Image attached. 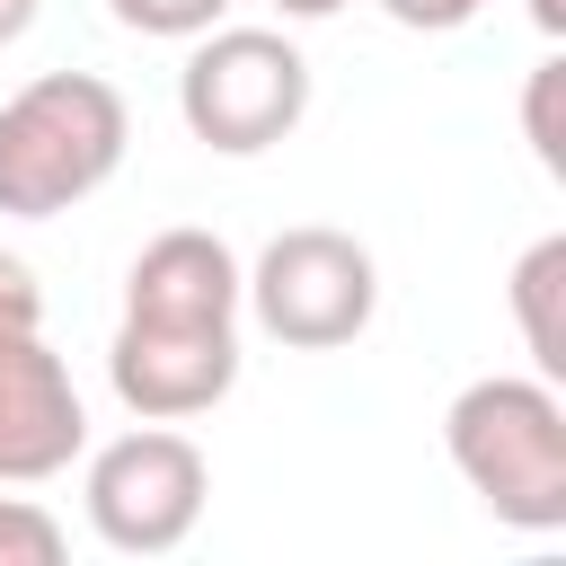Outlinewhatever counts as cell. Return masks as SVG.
Here are the masks:
<instances>
[{
	"label": "cell",
	"instance_id": "1",
	"mask_svg": "<svg viewBox=\"0 0 566 566\" xmlns=\"http://www.w3.org/2000/svg\"><path fill=\"white\" fill-rule=\"evenodd\" d=\"M133 115L97 71H44L0 106V212L53 221L124 168Z\"/></svg>",
	"mask_w": 566,
	"mask_h": 566
},
{
	"label": "cell",
	"instance_id": "2",
	"mask_svg": "<svg viewBox=\"0 0 566 566\" xmlns=\"http://www.w3.org/2000/svg\"><path fill=\"white\" fill-rule=\"evenodd\" d=\"M451 469L513 531H566V407L548 380H469L442 416Z\"/></svg>",
	"mask_w": 566,
	"mask_h": 566
},
{
	"label": "cell",
	"instance_id": "3",
	"mask_svg": "<svg viewBox=\"0 0 566 566\" xmlns=\"http://www.w3.org/2000/svg\"><path fill=\"white\" fill-rule=\"evenodd\" d=\"M177 115L203 150L256 159L310 115V62L274 27H203V44L177 71Z\"/></svg>",
	"mask_w": 566,
	"mask_h": 566
},
{
	"label": "cell",
	"instance_id": "4",
	"mask_svg": "<svg viewBox=\"0 0 566 566\" xmlns=\"http://www.w3.org/2000/svg\"><path fill=\"white\" fill-rule=\"evenodd\" d=\"M239 301L256 310V327H265L274 345L327 354V345H354V336L371 327V310H380V265H371L363 239L301 221V230L265 239V256H256V274L239 283Z\"/></svg>",
	"mask_w": 566,
	"mask_h": 566
},
{
	"label": "cell",
	"instance_id": "5",
	"mask_svg": "<svg viewBox=\"0 0 566 566\" xmlns=\"http://www.w3.org/2000/svg\"><path fill=\"white\" fill-rule=\"evenodd\" d=\"M203 495H212V469L177 424H133L88 460V522L124 557H168L203 522Z\"/></svg>",
	"mask_w": 566,
	"mask_h": 566
},
{
	"label": "cell",
	"instance_id": "6",
	"mask_svg": "<svg viewBox=\"0 0 566 566\" xmlns=\"http://www.w3.org/2000/svg\"><path fill=\"white\" fill-rule=\"evenodd\" d=\"M106 380L142 424H186L203 407L230 398L239 380V336L230 327H159V318H124L106 345Z\"/></svg>",
	"mask_w": 566,
	"mask_h": 566
},
{
	"label": "cell",
	"instance_id": "7",
	"mask_svg": "<svg viewBox=\"0 0 566 566\" xmlns=\"http://www.w3.org/2000/svg\"><path fill=\"white\" fill-rule=\"evenodd\" d=\"M88 442V416H80V389H71V363L35 336H0V486H35V478H62Z\"/></svg>",
	"mask_w": 566,
	"mask_h": 566
},
{
	"label": "cell",
	"instance_id": "8",
	"mask_svg": "<svg viewBox=\"0 0 566 566\" xmlns=\"http://www.w3.org/2000/svg\"><path fill=\"white\" fill-rule=\"evenodd\" d=\"M239 256L212 230H159L133 274H124V318H159V327H230L239 318Z\"/></svg>",
	"mask_w": 566,
	"mask_h": 566
},
{
	"label": "cell",
	"instance_id": "9",
	"mask_svg": "<svg viewBox=\"0 0 566 566\" xmlns=\"http://www.w3.org/2000/svg\"><path fill=\"white\" fill-rule=\"evenodd\" d=\"M557 292H566V239H539L522 265H513V318H522V345L531 363L557 380L566 371V327H557Z\"/></svg>",
	"mask_w": 566,
	"mask_h": 566
},
{
	"label": "cell",
	"instance_id": "10",
	"mask_svg": "<svg viewBox=\"0 0 566 566\" xmlns=\"http://www.w3.org/2000/svg\"><path fill=\"white\" fill-rule=\"evenodd\" d=\"M62 557V522L27 495H0V566H53Z\"/></svg>",
	"mask_w": 566,
	"mask_h": 566
},
{
	"label": "cell",
	"instance_id": "11",
	"mask_svg": "<svg viewBox=\"0 0 566 566\" xmlns=\"http://www.w3.org/2000/svg\"><path fill=\"white\" fill-rule=\"evenodd\" d=\"M133 35H203V27H221V9L230 0H106Z\"/></svg>",
	"mask_w": 566,
	"mask_h": 566
},
{
	"label": "cell",
	"instance_id": "12",
	"mask_svg": "<svg viewBox=\"0 0 566 566\" xmlns=\"http://www.w3.org/2000/svg\"><path fill=\"white\" fill-rule=\"evenodd\" d=\"M557 88H566V62H539V71H531V97H522V124H531L539 168H566V142H557Z\"/></svg>",
	"mask_w": 566,
	"mask_h": 566
},
{
	"label": "cell",
	"instance_id": "13",
	"mask_svg": "<svg viewBox=\"0 0 566 566\" xmlns=\"http://www.w3.org/2000/svg\"><path fill=\"white\" fill-rule=\"evenodd\" d=\"M35 327H44V292H35L27 256L0 248V336H35Z\"/></svg>",
	"mask_w": 566,
	"mask_h": 566
},
{
	"label": "cell",
	"instance_id": "14",
	"mask_svg": "<svg viewBox=\"0 0 566 566\" xmlns=\"http://www.w3.org/2000/svg\"><path fill=\"white\" fill-rule=\"evenodd\" d=\"M398 27H416V35H451V27H469L478 18V0H380Z\"/></svg>",
	"mask_w": 566,
	"mask_h": 566
},
{
	"label": "cell",
	"instance_id": "15",
	"mask_svg": "<svg viewBox=\"0 0 566 566\" xmlns=\"http://www.w3.org/2000/svg\"><path fill=\"white\" fill-rule=\"evenodd\" d=\"M35 9H44V0H0V44H18V35L35 27Z\"/></svg>",
	"mask_w": 566,
	"mask_h": 566
},
{
	"label": "cell",
	"instance_id": "16",
	"mask_svg": "<svg viewBox=\"0 0 566 566\" xmlns=\"http://www.w3.org/2000/svg\"><path fill=\"white\" fill-rule=\"evenodd\" d=\"M274 9H283V18H336L345 0H274Z\"/></svg>",
	"mask_w": 566,
	"mask_h": 566
},
{
	"label": "cell",
	"instance_id": "17",
	"mask_svg": "<svg viewBox=\"0 0 566 566\" xmlns=\"http://www.w3.org/2000/svg\"><path fill=\"white\" fill-rule=\"evenodd\" d=\"M531 18H539V27L557 35V27H566V0H531Z\"/></svg>",
	"mask_w": 566,
	"mask_h": 566
}]
</instances>
